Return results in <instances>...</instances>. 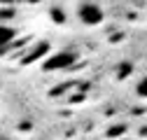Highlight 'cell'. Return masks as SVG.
<instances>
[{"instance_id":"1","label":"cell","mask_w":147,"mask_h":140,"mask_svg":"<svg viewBox=\"0 0 147 140\" xmlns=\"http://www.w3.org/2000/svg\"><path fill=\"white\" fill-rule=\"evenodd\" d=\"M77 16H80V21H82L84 26H98V24H103V19H105V12H103L96 3H82V5L77 7Z\"/></svg>"},{"instance_id":"3","label":"cell","mask_w":147,"mask_h":140,"mask_svg":"<svg viewBox=\"0 0 147 140\" xmlns=\"http://www.w3.org/2000/svg\"><path fill=\"white\" fill-rule=\"evenodd\" d=\"M14 38H16L14 28H12V26H5V24H0V47H7Z\"/></svg>"},{"instance_id":"5","label":"cell","mask_w":147,"mask_h":140,"mask_svg":"<svg viewBox=\"0 0 147 140\" xmlns=\"http://www.w3.org/2000/svg\"><path fill=\"white\" fill-rule=\"evenodd\" d=\"M19 3H33V0H0V5H19Z\"/></svg>"},{"instance_id":"4","label":"cell","mask_w":147,"mask_h":140,"mask_svg":"<svg viewBox=\"0 0 147 140\" xmlns=\"http://www.w3.org/2000/svg\"><path fill=\"white\" fill-rule=\"evenodd\" d=\"M136 94H138L140 98H147V75H145V77L136 84Z\"/></svg>"},{"instance_id":"2","label":"cell","mask_w":147,"mask_h":140,"mask_svg":"<svg viewBox=\"0 0 147 140\" xmlns=\"http://www.w3.org/2000/svg\"><path fill=\"white\" fill-rule=\"evenodd\" d=\"M77 56L72 54V51H63V54H56V56H51V59H47L45 61V70H63V68H68L72 61H75Z\"/></svg>"}]
</instances>
